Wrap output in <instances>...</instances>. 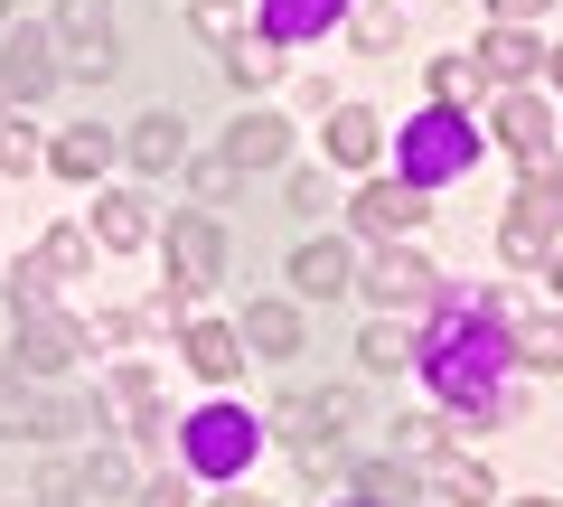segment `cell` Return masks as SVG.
<instances>
[{"instance_id":"cell-6","label":"cell","mask_w":563,"mask_h":507,"mask_svg":"<svg viewBox=\"0 0 563 507\" xmlns=\"http://www.w3.org/2000/svg\"><path fill=\"white\" fill-rule=\"evenodd\" d=\"M254 451H263V432H254V414H244V405H207V414H188V470H207V480H235Z\"/></svg>"},{"instance_id":"cell-20","label":"cell","mask_w":563,"mask_h":507,"mask_svg":"<svg viewBox=\"0 0 563 507\" xmlns=\"http://www.w3.org/2000/svg\"><path fill=\"white\" fill-rule=\"evenodd\" d=\"M347 414H357L347 395H291V405H282V432H301L310 451H329V432H339Z\"/></svg>"},{"instance_id":"cell-35","label":"cell","mask_w":563,"mask_h":507,"mask_svg":"<svg viewBox=\"0 0 563 507\" xmlns=\"http://www.w3.org/2000/svg\"><path fill=\"white\" fill-rule=\"evenodd\" d=\"M198 29H207V38H225V47H235V29H244V20H235V0H198Z\"/></svg>"},{"instance_id":"cell-25","label":"cell","mask_w":563,"mask_h":507,"mask_svg":"<svg viewBox=\"0 0 563 507\" xmlns=\"http://www.w3.org/2000/svg\"><path fill=\"white\" fill-rule=\"evenodd\" d=\"M357 498H366V507H413V498H422V470H404V461H357Z\"/></svg>"},{"instance_id":"cell-14","label":"cell","mask_w":563,"mask_h":507,"mask_svg":"<svg viewBox=\"0 0 563 507\" xmlns=\"http://www.w3.org/2000/svg\"><path fill=\"white\" fill-rule=\"evenodd\" d=\"M357 225H366V235H404V225H422V188L376 179V188L357 198Z\"/></svg>"},{"instance_id":"cell-39","label":"cell","mask_w":563,"mask_h":507,"mask_svg":"<svg viewBox=\"0 0 563 507\" xmlns=\"http://www.w3.org/2000/svg\"><path fill=\"white\" fill-rule=\"evenodd\" d=\"M554 301H563V254H554Z\"/></svg>"},{"instance_id":"cell-15","label":"cell","mask_w":563,"mask_h":507,"mask_svg":"<svg viewBox=\"0 0 563 507\" xmlns=\"http://www.w3.org/2000/svg\"><path fill=\"white\" fill-rule=\"evenodd\" d=\"M235 339H244V348H263V357H301V310H291V301H254Z\"/></svg>"},{"instance_id":"cell-11","label":"cell","mask_w":563,"mask_h":507,"mask_svg":"<svg viewBox=\"0 0 563 507\" xmlns=\"http://www.w3.org/2000/svg\"><path fill=\"white\" fill-rule=\"evenodd\" d=\"M366 291H376L385 310H422V301H432L442 283H432V264H422V254H385V264L366 273Z\"/></svg>"},{"instance_id":"cell-36","label":"cell","mask_w":563,"mask_h":507,"mask_svg":"<svg viewBox=\"0 0 563 507\" xmlns=\"http://www.w3.org/2000/svg\"><path fill=\"white\" fill-rule=\"evenodd\" d=\"M554 0H498V29H526V20H544Z\"/></svg>"},{"instance_id":"cell-12","label":"cell","mask_w":563,"mask_h":507,"mask_svg":"<svg viewBox=\"0 0 563 507\" xmlns=\"http://www.w3.org/2000/svg\"><path fill=\"white\" fill-rule=\"evenodd\" d=\"M347 0H263V38L291 47V38H320V29H339Z\"/></svg>"},{"instance_id":"cell-34","label":"cell","mask_w":563,"mask_h":507,"mask_svg":"<svg viewBox=\"0 0 563 507\" xmlns=\"http://www.w3.org/2000/svg\"><path fill=\"white\" fill-rule=\"evenodd\" d=\"M85 488H95V498H122V488H132V470H122V451H95V461H85Z\"/></svg>"},{"instance_id":"cell-38","label":"cell","mask_w":563,"mask_h":507,"mask_svg":"<svg viewBox=\"0 0 563 507\" xmlns=\"http://www.w3.org/2000/svg\"><path fill=\"white\" fill-rule=\"evenodd\" d=\"M544 66H554V85H563V47H554V57H544Z\"/></svg>"},{"instance_id":"cell-2","label":"cell","mask_w":563,"mask_h":507,"mask_svg":"<svg viewBox=\"0 0 563 507\" xmlns=\"http://www.w3.org/2000/svg\"><path fill=\"white\" fill-rule=\"evenodd\" d=\"M395 161H404V188H442V179H470V169H479V132H470V113L432 103V113H413V122L395 132Z\"/></svg>"},{"instance_id":"cell-3","label":"cell","mask_w":563,"mask_h":507,"mask_svg":"<svg viewBox=\"0 0 563 507\" xmlns=\"http://www.w3.org/2000/svg\"><path fill=\"white\" fill-rule=\"evenodd\" d=\"M0 432H29V442H76V432H95L103 442V414L85 405V395H57V386H38V376H10L0 366Z\"/></svg>"},{"instance_id":"cell-29","label":"cell","mask_w":563,"mask_h":507,"mask_svg":"<svg viewBox=\"0 0 563 507\" xmlns=\"http://www.w3.org/2000/svg\"><path fill=\"white\" fill-rule=\"evenodd\" d=\"M225 76H235V85H273L282 76V47L273 38H235V47H225Z\"/></svg>"},{"instance_id":"cell-30","label":"cell","mask_w":563,"mask_h":507,"mask_svg":"<svg viewBox=\"0 0 563 507\" xmlns=\"http://www.w3.org/2000/svg\"><path fill=\"white\" fill-rule=\"evenodd\" d=\"M395 38H404V10H395V0H366V10H357V47H366V57H385Z\"/></svg>"},{"instance_id":"cell-13","label":"cell","mask_w":563,"mask_h":507,"mask_svg":"<svg viewBox=\"0 0 563 507\" xmlns=\"http://www.w3.org/2000/svg\"><path fill=\"white\" fill-rule=\"evenodd\" d=\"M188 366H198V376H207V386H225V376H235V366H244V339H235V329H225V320H188Z\"/></svg>"},{"instance_id":"cell-9","label":"cell","mask_w":563,"mask_h":507,"mask_svg":"<svg viewBox=\"0 0 563 507\" xmlns=\"http://www.w3.org/2000/svg\"><path fill=\"white\" fill-rule=\"evenodd\" d=\"M57 38L76 47L66 76H113V20H103V0H66V10H57Z\"/></svg>"},{"instance_id":"cell-40","label":"cell","mask_w":563,"mask_h":507,"mask_svg":"<svg viewBox=\"0 0 563 507\" xmlns=\"http://www.w3.org/2000/svg\"><path fill=\"white\" fill-rule=\"evenodd\" d=\"M217 507H263V498H217Z\"/></svg>"},{"instance_id":"cell-37","label":"cell","mask_w":563,"mask_h":507,"mask_svg":"<svg viewBox=\"0 0 563 507\" xmlns=\"http://www.w3.org/2000/svg\"><path fill=\"white\" fill-rule=\"evenodd\" d=\"M188 498V480H179V470H169V480H151V507H179Z\"/></svg>"},{"instance_id":"cell-7","label":"cell","mask_w":563,"mask_h":507,"mask_svg":"<svg viewBox=\"0 0 563 507\" xmlns=\"http://www.w3.org/2000/svg\"><path fill=\"white\" fill-rule=\"evenodd\" d=\"M57 76L66 66H57V38H47V29H0V103H10V113H29Z\"/></svg>"},{"instance_id":"cell-26","label":"cell","mask_w":563,"mask_h":507,"mask_svg":"<svg viewBox=\"0 0 563 507\" xmlns=\"http://www.w3.org/2000/svg\"><path fill=\"white\" fill-rule=\"evenodd\" d=\"M347 273H357V264H347V244H329V235L291 254V283H301V291H320V301H329V291L347 283Z\"/></svg>"},{"instance_id":"cell-8","label":"cell","mask_w":563,"mask_h":507,"mask_svg":"<svg viewBox=\"0 0 563 507\" xmlns=\"http://www.w3.org/2000/svg\"><path fill=\"white\" fill-rule=\"evenodd\" d=\"M20 366L29 376H66V366H85V329L57 320V310L20 301Z\"/></svg>"},{"instance_id":"cell-18","label":"cell","mask_w":563,"mask_h":507,"mask_svg":"<svg viewBox=\"0 0 563 507\" xmlns=\"http://www.w3.org/2000/svg\"><path fill=\"white\" fill-rule=\"evenodd\" d=\"M76 264H85V235H76V225H57V235H47L38 254L20 264V301H38V291L57 283V273H76Z\"/></svg>"},{"instance_id":"cell-21","label":"cell","mask_w":563,"mask_h":507,"mask_svg":"<svg viewBox=\"0 0 563 507\" xmlns=\"http://www.w3.org/2000/svg\"><path fill=\"white\" fill-rule=\"evenodd\" d=\"M536 66H544V57H536V38H526V29H488V47H479V76H498L507 95H517V85L536 76Z\"/></svg>"},{"instance_id":"cell-41","label":"cell","mask_w":563,"mask_h":507,"mask_svg":"<svg viewBox=\"0 0 563 507\" xmlns=\"http://www.w3.org/2000/svg\"><path fill=\"white\" fill-rule=\"evenodd\" d=\"M517 507H554V498H517Z\"/></svg>"},{"instance_id":"cell-33","label":"cell","mask_w":563,"mask_h":507,"mask_svg":"<svg viewBox=\"0 0 563 507\" xmlns=\"http://www.w3.org/2000/svg\"><path fill=\"white\" fill-rule=\"evenodd\" d=\"M366 366H376V376H395L404 357H413V348H404V329H366V348H357Z\"/></svg>"},{"instance_id":"cell-1","label":"cell","mask_w":563,"mask_h":507,"mask_svg":"<svg viewBox=\"0 0 563 507\" xmlns=\"http://www.w3.org/2000/svg\"><path fill=\"white\" fill-rule=\"evenodd\" d=\"M498 366H517L498 301H442L422 329V376L442 386V405H461L470 423H498Z\"/></svg>"},{"instance_id":"cell-27","label":"cell","mask_w":563,"mask_h":507,"mask_svg":"<svg viewBox=\"0 0 563 507\" xmlns=\"http://www.w3.org/2000/svg\"><path fill=\"white\" fill-rule=\"evenodd\" d=\"M432 488H442V498H461V507H498V480H488V461H432Z\"/></svg>"},{"instance_id":"cell-42","label":"cell","mask_w":563,"mask_h":507,"mask_svg":"<svg viewBox=\"0 0 563 507\" xmlns=\"http://www.w3.org/2000/svg\"><path fill=\"white\" fill-rule=\"evenodd\" d=\"M0 29H10V0H0Z\"/></svg>"},{"instance_id":"cell-10","label":"cell","mask_w":563,"mask_h":507,"mask_svg":"<svg viewBox=\"0 0 563 507\" xmlns=\"http://www.w3.org/2000/svg\"><path fill=\"white\" fill-rule=\"evenodd\" d=\"M282 151H291L282 113H235V132H225V169H282Z\"/></svg>"},{"instance_id":"cell-23","label":"cell","mask_w":563,"mask_h":507,"mask_svg":"<svg viewBox=\"0 0 563 507\" xmlns=\"http://www.w3.org/2000/svg\"><path fill=\"white\" fill-rule=\"evenodd\" d=\"M132 161H141V169H179V161H188L179 113H141V122H132Z\"/></svg>"},{"instance_id":"cell-28","label":"cell","mask_w":563,"mask_h":507,"mask_svg":"<svg viewBox=\"0 0 563 507\" xmlns=\"http://www.w3.org/2000/svg\"><path fill=\"white\" fill-rule=\"evenodd\" d=\"M95 235L113 244V254H132V244H151V207H141V198H103L95 207Z\"/></svg>"},{"instance_id":"cell-32","label":"cell","mask_w":563,"mask_h":507,"mask_svg":"<svg viewBox=\"0 0 563 507\" xmlns=\"http://www.w3.org/2000/svg\"><path fill=\"white\" fill-rule=\"evenodd\" d=\"M38 161H47V151H38V132H29V122L10 113V122H0V169H10V179H29Z\"/></svg>"},{"instance_id":"cell-5","label":"cell","mask_w":563,"mask_h":507,"mask_svg":"<svg viewBox=\"0 0 563 507\" xmlns=\"http://www.w3.org/2000/svg\"><path fill=\"white\" fill-rule=\"evenodd\" d=\"M217 273H225V225L217 217H169V310L217 291Z\"/></svg>"},{"instance_id":"cell-24","label":"cell","mask_w":563,"mask_h":507,"mask_svg":"<svg viewBox=\"0 0 563 507\" xmlns=\"http://www.w3.org/2000/svg\"><path fill=\"white\" fill-rule=\"evenodd\" d=\"M113 405L132 414L141 442H161V386H151V366H113Z\"/></svg>"},{"instance_id":"cell-16","label":"cell","mask_w":563,"mask_h":507,"mask_svg":"<svg viewBox=\"0 0 563 507\" xmlns=\"http://www.w3.org/2000/svg\"><path fill=\"white\" fill-rule=\"evenodd\" d=\"M376 151H385V122L357 113V103H339V113H329V161H339V169H366Z\"/></svg>"},{"instance_id":"cell-17","label":"cell","mask_w":563,"mask_h":507,"mask_svg":"<svg viewBox=\"0 0 563 507\" xmlns=\"http://www.w3.org/2000/svg\"><path fill=\"white\" fill-rule=\"evenodd\" d=\"M103 161H113V132H103V122H76V132H57V151H47L57 179H95Z\"/></svg>"},{"instance_id":"cell-4","label":"cell","mask_w":563,"mask_h":507,"mask_svg":"<svg viewBox=\"0 0 563 507\" xmlns=\"http://www.w3.org/2000/svg\"><path fill=\"white\" fill-rule=\"evenodd\" d=\"M563 235V169L554 161H526V179H517V207H507V225H498V254L507 264H544V244Z\"/></svg>"},{"instance_id":"cell-19","label":"cell","mask_w":563,"mask_h":507,"mask_svg":"<svg viewBox=\"0 0 563 507\" xmlns=\"http://www.w3.org/2000/svg\"><path fill=\"white\" fill-rule=\"evenodd\" d=\"M498 142L517 151V161H544V142H554V132H544V103L526 95V85H517V95L498 103Z\"/></svg>"},{"instance_id":"cell-31","label":"cell","mask_w":563,"mask_h":507,"mask_svg":"<svg viewBox=\"0 0 563 507\" xmlns=\"http://www.w3.org/2000/svg\"><path fill=\"white\" fill-rule=\"evenodd\" d=\"M479 85H488V76H479L470 57H442V66H432V95H442L451 113H461V103H479Z\"/></svg>"},{"instance_id":"cell-22","label":"cell","mask_w":563,"mask_h":507,"mask_svg":"<svg viewBox=\"0 0 563 507\" xmlns=\"http://www.w3.org/2000/svg\"><path fill=\"white\" fill-rule=\"evenodd\" d=\"M507 348L554 376V366H563V310H526V320H507Z\"/></svg>"},{"instance_id":"cell-43","label":"cell","mask_w":563,"mask_h":507,"mask_svg":"<svg viewBox=\"0 0 563 507\" xmlns=\"http://www.w3.org/2000/svg\"><path fill=\"white\" fill-rule=\"evenodd\" d=\"M357 507H366V498H357Z\"/></svg>"}]
</instances>
